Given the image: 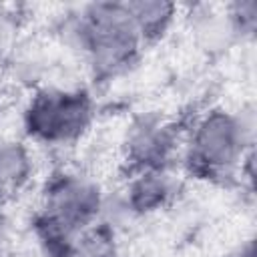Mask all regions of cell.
<instances>
[{
	"label": "cell",
	"instance_id": "3",
	"mask_svg": "<svg viewBox=\"0 0 257 257\" xmlns=\"http://www.w3.org/2000/svg\"><path fill=\"white\" fill-rule=\"evenodd\" d=\"M96 191L80 181H64L52 191L50 197V217L62 227L80 225L96 211Z\"/></svg>",
	"mask_w": 257,
	"mask_h": 257
},
{
	"label": "cell",
	"instance_id": "2",
	"mask_svg": "<svg viewBox=\"0 0 257 257\" xmlns=\"http://www.w3.org/2000/svg\"><path fill=\"white\" fill-rule=\"evenodd\" d=\"M243 133L235 118L213 112L207 116L195 135V159L211 169H221L231 165L241 153Z\"/></svg>",
	"mask_w": 257,
	"mask_h": 257
},
{
	"label": "cell",
	"instance_id": "4",
	"mask_svg": "<svg viewBox=\"0 0 257 257\" xmlns=\"http://www.w3.org/2000/svg\"><path fill=\"white\" fill-rule=\"evenodd\" d=\"M28 173L26 153L18 145H0V193L16 189Z\"/></svg>",
	"mask_w": 257,
	"mask_h": 257
},
{
	"label": "cell",
	"instance_id": "1",
	"mask_svg": "<svg viewBox=\"0 0 257 257\" xmlns=\"http://www.w3.org/2000/svg\"><path fill=\"white\" fill-rule=\"evenodd\" d=\"M88 100L80 92H48L30 108V128L52 141L78 135L88 120Z\"/></svg>",
	"mask_w": 257,
	"mask_h": 257
}]
</instances>
